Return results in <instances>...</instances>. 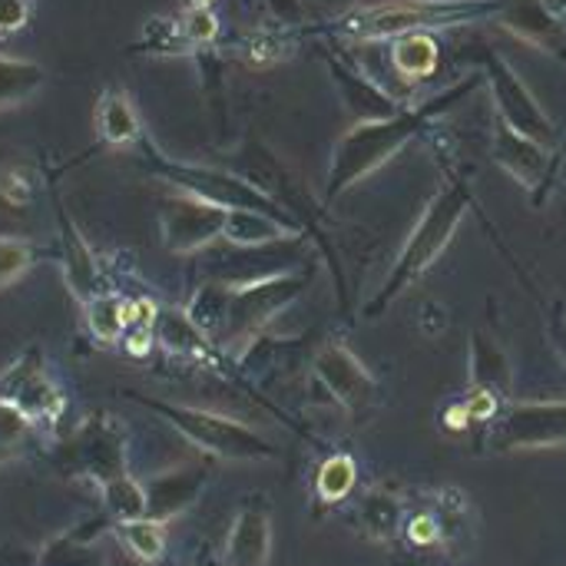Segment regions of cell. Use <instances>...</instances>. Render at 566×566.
I'll return each mask as SVG.
<instances>
[{"instance_id": "cell-25", "label": "cell", "mask_w": 566, "mask_h": 566, "mask_svg": "<svg viewBox=\"0 0 566 566\" xmlns=\"http://www.w3.org/2000/svg\"><path fill=\"white\" fill-rule=\"evenodd\" d=\"M96 126L103 133V139L109 146H126L139 139V116L133 99L123 90H109L99 96V109H96Z\"/></svg>"}, {"instance_id": "cell-24", "label": "cell", "mask_w": 566, "mask_h": 566, "mask_svg": "<svg viewBox=\"0 0 566 566\" xmlns=\"http://www.w3.org/2000/svg\"><path fill=\"white\" fill-rule=\"evenodd\" d=\"M295 235H305V232L282 222V219H275V216L252 212V209H229L222 242L239 245V249H259V245L285 242V239H295Z\"/></svg>"}, {"instance_id": "cell-1", "label": "cell", "mask_w": 566, "mask_h": 566, "mask_svg": "<svg viewBox=\"0 0 566 566\" xmlns=\"http://www.w3.org/2000/svg\"><path fill=\"white\" fill-rule=\"evenodd\" d=\"M484 83V73H468L464 80L438 90L434 96L405 106L401 113L388 116V119H375V123H355L332 149V163H328V179H325V196L322 206H332L338 196H345L352 186H358L361 179H368L375 169H381L385 163H391L408 143L424 139L434 123L451 113L454 106H461L478 86Z\"/></svg>"}, {"instance_id": "cell-16", "label": "cell", "mask_w": 566, "mask_h": 566, "mask_svg": "<svg viewBox=\"0 0 566 566\" xmlns=\"http://www.w3.org/2000/svg\"><path fill=\"white\" fill-rule=\"evenodd\" d=\"M328 73L342 93V103L348 106V113L358 123H375V119H388L395 113H401L408 103H401L395 93H388L375 76H368L361 66H355L352 60H345L342 53H328L325 56Z\"/></svg>"}, {"instance_id": "cell-31", "label": "cell", "mask_w": 566, "mask_h": 566, "mask_svg": "<svg viewBox=\"0 0 566 566\" xmlns=\"http://www.w3.org/2000/svg\"><path fill=\"white\" fill-rule=\"evenodd\" d=\"M33 434H40V431L13 405L0 401V471L17 464L27 454V444Z\"/></svg>"}, {"instance_id": "cell-32", "label": "cell", "mask_w": 566, "mask_h": 566, "mask_svg": "<svg viewBox=\"0 0 566 566\" xmlns=\"http://www.w3.org/2000/svg\"><path fill=\"white\" fill-rule=\"evenodd\" d=\"M428 511L438 517V524L448 534V544H458L468 534V501L454 488H441L428 497Z\"/></svg>"}, {"instance_id": "cell-30", "label": "cell", "mask_w": 566, "mask_h": 566, "mask_svg": "<svg viewBox=\"0 0 566 566\" xmlns=\"http://www.w3.org/2000/svg\"><path fill=\"white\" fill-rule=\"evenodd\" d=\"M126 302H129V298H119V295H113V292H103V295H96V298L83 308L86 325H90V332H93L96 342L116 345V342L126 335Z\"/></svg>"}, {"instance_id": "cell-22", "label": "cell", "mask_w": 566, "mask_h": 566, "mask_svg": "<svg viewBox=\"0 0 566 566\" xmlns=\"http://www.w3.org/2000/svg\"><path fill=\"white\" fill-rule=\"evenodd\" d=\"M388 60H391V70L401 76L405 86H418V83H428L438 66H441V40L438 33H401L395 40H388Z\"/></svg>"}, {"instance_id": "cell-38", "label": "cell", "mask_w": 566, "mask_h": 566, "mask_svg": "<svg viewBox=\"0 0 566 566\" xmlns=\"http://www.w3.org/2000/svg\"><path fill=\"white\" fill-rule=\"evenodd\" d=\"M212 0H192V7H209Z\"/></svg>"}, {"instance_id": "cell-6", "label": "cell", "mask_w": 566, "mask_h": 566, "mask_svg": "<svg viewBox=\"0 0 566 566\" xmlns=\"http://www.w3.org/2000/svg\"><path fill=\"white\" fill-rule=\"evenodd\" d=\"M53 461L66 478L90 481L99 491L109 481L129 474V434L113 415H86L76 431L60 441Z\"/></svg>"}, {"instance_id": "cell-9", "label": "cell", "mask_w": 566, "mask_h": 566, "mask_svg": "<svg viewBox=\"0 0 566 566\" xmlns=\"http://www.w3.org/2000/svg\"><path fill=\"white\" fill-rule=\"evenodd\" d=\"M0 401L13 405L36 431L56 428V421L66 411V391L53 378L40 345H27L0 371Z\"/></svg>"}, {"instance_id": "cell-21", "label": "cell", "mask_w": 566, "mask_h": 566, "mask_svg": "<svg viewBox=\"0 0 566 566\" xmlns=\"http://www.w3.org/2000/svg\"><path fill=\"white\" fill-rule=\"evenodd\" d=\"M60 255H63L66 289L86 308L96 295H103V272H99L93 249L86 245V239L80 235V229L70 222L63 209H60Z\"/></svg>"}, {"instance_id": "cell-3", "label": "cell", "mask_w": 566, "mask_h": 566, "mask_svg": "<svg viewBox=\"0 0 566 566\" xmlns=\"http://www.w3.org/2000/svg\"><path fill=\"white\" fill-rule=\"evenodd\" d=\"M474 189L471 182L444 159V186L434 192V199L424 206L421 219L415 222L411 235L405 239L398 259L391 262L385 282L378 285V292L371 295V302L365 305V315L368 318H378L385 315L408 289H415L428 272L431 265L444 255V249L451 245V239L458 235L464 216L474 209Z\"/></svg>"}, {"instance_id": "cell-34", "label": "cell", "mask_w": 566, "mask_h": 566, "mask_svg": "<svg viewBox=\"0 0 566 566\" xmlns=\"http://www.w3.org/2000/svg\"><path fill=\"white\" fill-rule=\"evenodd\" d=\"M405 541L411 547H444L448 544V534L438 524V517L428 507H421V511L408 514V521H405Z\"/></svg>"}, {"instance_id": "cell-7", "label": "cell", "mask_w": 566, "mask_h": 566, "mask_svg": "<svg viewBox=\"0 0 566 566\" xmlns=\"http://www.w3.org/2000/svg\"><path fill=\"white\" fill-rule=\"evenodd\" d=\"M149 166L159 179H166L169 186H176L179 192H189L196 199H206L212 206H222V209H252V212H265V216H275L295 229H302L275 199H269L259 186H252L245 176L239 172H229V169H219V166H199V163H176V159H166L163 153H156L149 146ZM305 232V229H302Z\"/></svg>"}, {"instance_id": "cell-19", "label": "cell", "mask_w": 566, "mask_h": 566, "mask_svg": "<svg viewBox=\"0 0 566 566\" xmlns=\"http://www.w3.org/2000/svg\"><path fill=\"white\" fill-rule=\"evenodd\" d=\"M156 345L179 358V361H189V365H199V368H212V371H222L226 368V355L192 325V318L186 315V308H159L156 315Z\"/></svg>"}, {"instance_id": "cell-20", "label": "cell", "mask_w": 566, "mask_h": 566, "mask_svg": "<svg viewBox=\"0 0 566 566\" xmlns=\"http://www.w3.org/2000/svg\"><path fill=\"white\" fill-rule=\"evenodd\" d=\"M468 391H488L511 405L514 395V368L507 348L484 328L471 332V348H468Z\"/></svg>"}, {"instance_id": "cell-27", "label": "cell", "mask_w": 566, "mask_h": 566, "mask_svg": "<svg viewBox=\"0 0 566 566\" xmlns=\"http://www.w3.org/2000/svg\"><path fill=\"white\" fill-rule=\"evenodd\" d=\"M43 83H46V73L40 63L0 53V109L27 103Z\"/></svg>"}, {"instance_id": "cell-2", "label": "cell", "mask_w": 566, "mask_h": 566, "mask_svg": "<svg viewBox=\"0 0 566 566\" xmlns=\"http://www.w3.org/2000/svg\"><path fill=\"white\" fill-rule=\"evenodd\" d=\"M501 0H391V3H361L335 13L332 20L289 27L292 36H332L352 43H388L401 33H441L451 27L494 23Z\"/></svg>"}, {"instance_id": "cell-17", "label": "cell", "mask_w": 566, "mask_h": 566, "mask_svg": "<svg viewBox=\"0 0 566 566\" xmlns=\"http://www.w3.org/2000/svg\"><path fill=\"white\" fill-rule=\"evenodd\" d=\"M272 557V504L265 494H252L239 504L229 537L226 566H269Z\"/></svg>"}, {"instance_id": "cell-23", "label": "cell", "mask_w": 566, "mask_h": 566, "mask_svg": "<svg viewBox=\"0 0 566 566\" xmlns=\"http://www.w3.org/2000/svg\"><path fill=\"white\" fill-rule=\"evenodd\" d=\"M405 521H408V507L405 501L388 491V488H371L358 497L355 507V524L358 531L375 541V544H391L395 537L405 534Z\"/></svg>"}, {"instance_id": "cell-33", "label": "cell", "mask_w": 566, "mask_h": 566, "mask_svg": "<svg viewBox=\"0 0 566 566\" xmlns=\"http://www.w3.org/2000/svg\"><path fill=\"white\" fill-rule=\"evenodd\" d=\"M36 259V245L20 235H0V289L17 285Z\"/></svg>"}, {"instance_id": "cell-13", "label": "cell", "mask_w": 566, "mask_h": 566, "mask_svg": "<svg viewBox=\"0 0 566 566\" xmlns=\"http://www.w3.org/2000/svg\"><path fill=\"white\" fill-rule=\"evenodd\" d=\"M206 252H212V249H206ZM305 252H308V235H295L285 242L259 245V249H239V245L226 242V249L212 252V259L206 262V282L249 285V282H262L272 275H285V272L308 265Z\"/></svg>"}, {"instance_id": "cell-5", "label": "cell", "mask_w": 566, "mask_h": 566, "mask_svg": "<svg viewBox=\"0 0 566 566\" xmlns=\"http://www.w3.org/2000/svg\"><path fill=\"white\" fill-rule=\"evenodd\" d=\"M129 401L143 405L156 418H163L169 428H176L189 444H196L206 458L212 461H232V464H255V461H272L279 458V448L259 434L255 428L219 415L206 408H189V405H172L163 398H149L139 391H126Z\"/></svg>"}, {"instance_id": "cell-26", "label": "cell", "mask_w": 566, "mask_h": 566, "mask_svg": "<svg viewBox=\"0 0 566 566\" xmlns=\"http://www.w3.org/2000/svg\"><path fill=\"white\" fill-rule=\"evenodd\" d=\"M109 534H113V537L126 547V554H129L133 560H139V564H159L163 554H166V524H156V521H149V517H143V521H126V524H113Z\"/></svg>"}, {"instance_id": "cell-35", "label": "cell", "mask_w": 566, "mask_h": 566, "mask_svg": "<svg viewBox=\"0 0 566 566\" xmlns=\"http://www.w3.org/2000/svg\"><path fill=\"white\" fill-rule=\"evenodd\" d=\"M179 23H182V33L189 40V46L202 50V46H209L219 36V20H216V13L209 7H192Z\"/></svg>"}, {"instance_id": "cell-11", "label": "cell", "mask_w": 566, "mask_h": 566, "mask_svg": "<svg viewBox=\"0 0 566 566\" xmlns=\"http://www.w3.org/2000/svg\"><path fill=\"white\" fill-rule=\"evenodd\" d=\"M312 375L318 381V388L352 418L368 415L378 408V378L368 371V365L348 348L345 338H328L315 361H312Z\"/></svg>"}, {"instance_id": "cell-36", "label": "cell", "mask_w": 566, "mask_h": 566, "mask_svg": "<svg viewBox=\"0 0 566 566\" xmlns=\"http://www.w3.org/2000/svg\"><path fill=\"white\" fill-rule=\"evenodd\" d=\"M0 199L7 206H27L30 202V176L20 166L0 169Z\"/></svg>"}, {"instance_id": "cell-18", "label": "cell", "mask_w": 566, "mask_h": 566, "mask_svg": "<svg viewBox=\"0 0 566 566\" xmlns=\"http://www.w3.org/2000/svg\"><path fill=\"white\" fill-rule=\"evenodd\" d=\"M109 531H113V521L106 514L76 521L36 547L33 566H106L103 537Z\"/></svg>"}, {"instance_id": "cell-37", "label": "cell", "mask_w": 566, "mask_h": 566, "mask_svg": "<svg viewBox=\"0 0 566 566\" xmlns=\"http://www.w3.org/2000/svg\"><path fill=\"white\" fill-rule=\"evenodd\" d=\"M30 0H0V33H13L27 23Z\"/></svg>"}, {"instance_id": "cell-4", "label": "cell", "mask_w": 566, "mask_h": 566, "mask_svg": "<svg viewBox=\"0 0 566 566\" xmlns=\"http://www.w3.org/2000/svg\"><path fill=\"white\" fill-rule=\"evenodd\" d=\"M312 279H315V265L308 262V265L285 272V275H272V279L249 282V285H229L226 318H222V332L216 338V348L229 361H242L265 338V328L292 302H298L308 292Z\"/></svg>"}, {"instance_id": "cell-28", "label": "cell", "mask_w": 566, "mask_h": 566, "mask_svg": "<svg viewBox=\"0 0 566 566\" xmlns=\"http://www.w3.org/2000/svg\"><path fill=\"white\" fill-rule=\"evenodd\" d=\"M358 488V464L352 454H328L315 471V497L322 504H342Z\"/></svg>"}, {"instance_id": "cell-8", "label": "cell", "mask_w": 566, "mask_h": 566, "mask_svg": "<svg viewBox=\"0 0 566 566\" xmlns=\"http://www.w3.org/2000/svg\"><path fill=\"white\" fill-rule=\"evenodd\" d=\"M491 159L527 192L534 209H547V202L560 189L564 153L511 129L497 116H494V129H491Z\"/></svg>"}, {"instance_id": "cell-12", "label": "cell", "mask_w": 566, "mask_h": 566, "mask_svg": "<svg viewBox=\"0 0 566 566\" xmlns=\"http://www.w3.org/2000/svg\"><path fill=\"white\" fill-rule=\"evenodd\" d=\"M491 428V451H547L566 444V401H511Z\"/></svg>"}, {"instance_id": "cell-14", "label": "cell", "mask_w": 566, "mask_h": 566, "mask_svg": "<svg viewBox=\"0 0 566 566\" xmlns=\"http://www.w3.org/2000/svg\"><path fill=\"white\" fill-rule=\"evenodd\" d=\"M229 209L196 199L189 192H172L159 206V229L163 245L172 255H196L212 249L226 232Z\"/></svg>"}, {"instance_id": "cell-15", "label": "cell", "mask_w": 566, "mask_h": 566, "mask_svg": "<svg viewBox=\"0 0 566 566\" xmlns=\"http://www.w3.org/2000/svg\"><path fill=\"white\" fill-rule=\"evenodd\" d=\"M212 481V464L192 461V464H172L153 478L143 481L146 491V517L156 524H169L172 517L186 514L209 488Z\"/></svg>"}, {"instance_id": "cell-10", "label": "cell", "mask_w": 566, "mask_h": 566, "mask_svg": "<svg viewBox=\"0 0 566 566\" xmlns=\"http://www.w3.org/2000/svg\"><path fill=\"white\" fill-rule=\"evenodd\" d=\"M484 83L491 90V99H494V116L504 119L511 129L544 143V146H554L560 149V129L557 123L551 119V113L537 103V96L527 90V83L521 80V73L497 53V50H488L484 53Z\"/></svg>"}, {"instance_id": "cell-29", "label": "cell", "mask_w": 566, "mask_h": 566, "mask_svg": "<svg viewBox=\"0 0 566 566\" xmlns=\"http://www.w3.org/2000/svg\"><path fill=\"white\" fill-rule=\"evenodd\" d=\"M103 497V514L113 524H126V521H143L146 517V491L133 474H123L116 481H109L106 488H99Z\"/></svg>"}]
</instances>
